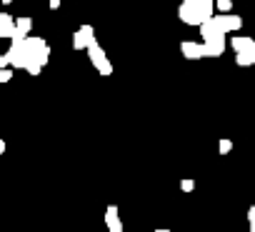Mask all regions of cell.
I'll return each instance as SVG.
<instances>
[{
    "instance_id": "7402d4cb",
    "label": "cell",
    "mask_w": 255,
    "mask_h": 232,
    "mask_svg": "<svg viewBox=\"0 0 255 232\" xmlns=\"http://www.w3.org/2000/svg\"><path fill=\"white\" fill-rule=\"evenodd\" d=\"M208 3H215V0H208Z\"/></svg>"
},
{
    "instance_id": "52a82bcc",
    "label": "cell",
    "mask_w": 255,
    "mask_h": 232,
    "mask_svg": "<svg viewBox=\"0 0 255 232\" xmlns=\"http://www.w3.org/2000/svg\"><path fill=\"white\" fill-rule=\"evenodd\" d=\"M15 33V18L10 13H0V40H13Z\"/></svg>"
},
{
    "instance_id": "ffe728a7",
    "label": "cell",
    "mask_w": 255,
    "mask_h": 232,
    "mask_svg": "<svg viewBox=\"0 0 255 232\" xmlns=\"http://www.w3.org/2000/svg\"><path fill=\"white\" fill-rule=\"evenodd\" d=\"M153 232H170V230H153Z\"/></svg>"
},
{
    "instance_id": "7c38bea8",
    "label": "cell",
    "mask_w": 255,
    "mask_h": 232,
    "mask_svg": "<svg viewBox=\"0 0 255 232\" xmlns=\"http://www.w3.org/2000/svg\"><path fill=\"white\" fill-rule=\"evenodd\" d=\"M8 80H13V68L8 65V60H5V53L0 55V85L3 82H8Z\"/></svg>"
},
{
    "instance_id": "3957f363",
    "label": "cell",
    "mask_w": 255,
    "mask_h": 232,
    "mask_svg": "<svg viewBox=\"0 0 255 232\" xmlns=\"http://www.w3.org/2000/svg\"><path fill=\"white\" fill-rule=\"evenodd\" d=\"M88 58H90L93 68H95V70H98L103 77L113 75V63L108 60V55H105V50L100 48V43H93V45L88 48Z\"/></svg>"
},
{
    "instance_id": "8992f818",
    "label": "cell",
    "mask_w": 255,
    "mask_h": 232,
    "mask_svg": "<svg viewBox=\"0 0 255 232\" xmlns=\"http://www.w3.org/2000/svg\"><path fill=\"white\" fill-rule=\"evenodd\" d=\"M180 53H183L188 60H200V58H205L203 43H195V40H183V43H180Z\"/></svg>"
},
{
    "instance_id": "d6986e66",
    "label": "cell",
    "mask_w": 255,
    "mask_h": 232,
    "mask_svg": "<svg viewBox=\"0 0 255 232\" xmlns=\"http://www.w3.org/2000/svg\"><path fill=\"white\" fill-rule=\"evenodd\" d=\"M0 3H3V5H10V3H13V0H0Z\"/></svg>"
},
{
    "instance_id": "ac0fdd59",
    "label": "cell",
    "mask_w": 255,
    "mask_h": 232,
    "mask_svg": "<svg viewBox=\"0 0 255 232\" xmlns=\"http://www.w3.org/2000/svg\"><path fill=\"white\" fill-rule=\"evenodd\" d=\"M5 153V140H0V155Z\"/></svg>"
},
{
    "instance_id": "ba28073f",
    "label": "cell",
    "mask_w": 255,
    "mask_h": 232,
    "mask_svg": "<svg viewBox=\"0 0 255 232\" xmlns=\"http://www.w3.org/2000/svg\"><path fill=\"white\" fill-rule=\"evenodd\" d=\"M105 225H108V232H123V220H120V212L115 205H108L105 210Z\"/></svg>"
},
{
    "instance_id": "9c48e42d",
    "label": "cell",
    "mask_w": 255,
    "mask_h": 232,
    "mask_svg": "<svg viewBox=\"0 0 255 232\" xmlns=\"http://www.w3.org/2000/svg\"><path fill=\"white\" fill-rule=\"evenodd\" d=\"M230 48L235 50V55H240V53H253V55H255V40H253V38H245V35L233 38V40H230Z\"/></svg>"
},
{
    "instance_id": "5bb4252c",
    "label": "cell",
    "mask_w": 255,
    "mask_h": 232,
    "mask_svg": "<svg viewBox=\"0 0 255 232\" xmlns=\"http://www.w3.org/2000/svg\"><path fill=\"white\" fill-rule=\"evenodd\" d=\"M215 8L220 10V15H228L233 8V0H215Z\"/></svg>"
},
{
    "instance_id": "44dd1931",
    "label": "cell",
    "mask_w": 255,
    "mask_h": 232,
    "mask_svg": "<svg viewBox=\"0 0 255 232\" xmlns=\"http://www.w3.org/2000/svg\"><path fill=\"white\" fill-rule=\"evenodd\" d=\"M250 232H255V225H250Z\"/></svg>"
},
{
    "instance_id": "30bf717a",
    "label": "cell",
    "mask_w": 255,
    "mask_h": 232,
    "mask_svg": "<svg viewBox=\"0 0 255 232\" xmlns=\"http://www.w3.org/2000/svg\"><path fill=\"white\" fill-rule=\"evenodd\" d=\"M30 28H33V18H15L13 40H25V38H30Z\"/></svg>"
},
{
    "instance_id": "6da1fadb",
    "label": "cell",
    "mask_w": 255,
    "mask_h": 232,
    "mask_svg": "<svg viewBox=\"0 0 255 232\" xmlns=\"http://www.w3.org/2000/svg\"><path fill=\"white\" fill-rule=\"evenodd\" d=\"M5 60L13 70H25L28 75H40L50 60V45L45 43V38L10 40Z\"/></svg>"
},
{
    "instance_id": "603a6c76",
    "label": "cell",
    "mask_w": 255,
    "mask_h": 232,
    "mask_svg": "<svg viewBox=\"0 0 255 232\" xmlns=\"http://www.w3.org/2000/svg\"><path fill=\"white\" fill-rule=\"evenodd\" d=\"M48 3H50V0H48Z\"/></svg>"
},
{
    "instance_id": "2e32d148",
    "label": "cell",
    "mask_w": 255,
    "mask_h": 232,
    "mask_svg": "<svg viewBox=\"0 0 255 232\" xmlns=\"http://www.w3.org/2000/svg\"><path fill=\"white\" fill-rule=\"evenodd\" d=\"M180 190H183V192H193V190H195V182H193V180H183V182H180Z\"/></svg>"
},
{
    "instance_id": "e0dca14e",
    "label": "cell",
    "mask_w": 255,
    "mask_h": 232,
    "mask_svg": "<svg viewBox=\"0 0 255 232\" xmlns=\"http://www.w3.org/2000/svg\"><path fill=\"white\" fill-rule=\"evenodd\" d=\"M48 5H50V10H58V8H60V0H50Z\"/></svg>"
},
{
    "instance_id": "8fae6325",
    "label": "cell",
    "mask_w": 255,
    "mask_h": 232,
    "mask_svg": "<svg viewBox=\"0 0 255 232\" xmlns=\"http://www.w3.org/2000/svg\"><path fill=\"white\" fill-rule=\"evenodd\" d=\"M205 58H220L225 53V40H203Z\"/></svg>"
},
{
    "instance_id": "9a60e30c",
    "label": "cell",
    "mask_w": 255,
    "mask_h": 232,
    "mask_svg": "<svg viewBox=\"0 0 255 232\" xmlns=\"http://www.w3.org/2000/svg\"><path fill=\"white\" fill-rule=\"evenodd\" d=\"M230 150H233V140H228V138H223V140L218 143V153H220V155H228Z\"/></svg>"
},
{
    "instance_id": "4fadbf2b",
    "label": "cell",
    "mask_w": 255,
    "mask_h": 232,
    "mask_svg": "<svg viewBox=\"0 0 255 232\" xmlns=\"http://www.w3.org/2000/svg\"><path fill=\"white\" fill-rule=\"evenodd\" d=\"M235 63L240 68H250V65H255V55L253 53H240V55H235Z\"/></svg>"
},
{
    "instance_id": "5b68a950",
    "label": "cell",
    "mask_w": 255,
    "mask_h": 232,
    "mask_svg": "<svg viewBox=\"0 0 255 232\" xmlns=\"http://www.w3.org/2000/svg\"><path fill=\"white\" fill-rule=\"evenodd\" d=\"M215 20H218V25H220V30H223L225 35L243 28V18H240V15H233V13H228V15H215Z\"/></svg>"
},
{
    "instance_id": "277c9868",
    "label": "cell",
    "mask_w": 255,
    "mask_h": 232,
    "mask_svg": "<svg viewBox=\"0 0 255 232\" xmlns=\"http://www.w3.org/2000/svg\"><path fill=\"white\" fill-rule=\"evenodd\" d=\"M93 43H98L93 25H80V28L73 33V50H88Z\"/></svg>"
},
{
    "instance_id": "7a4b0ae2",
    "label": "cell",
    "mask_w": 255,
    "mask_h": 232,
    "mask_svg": "<svg viewBox=\"0 0 255 232\" xmlns=\"http://www.w3.org/2000/svg\"><path fill=\"white\" fill-rule=\"evenodd\" d=\"M215 15V3H208V0H183L178 8V18L185 25H203Z\"/></svg>"
}]
</instances>
